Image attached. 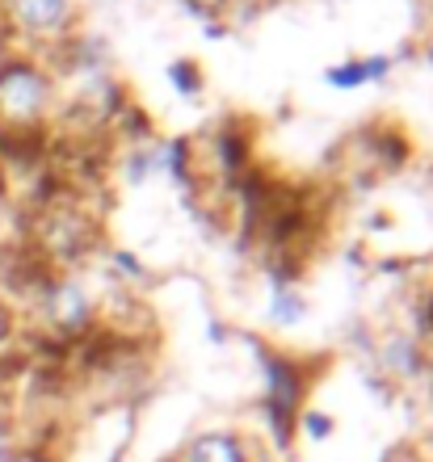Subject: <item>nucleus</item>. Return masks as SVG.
Listing matches in <instances>:
<instances>
[{"label": "nucleus", "mask_w": 433, "mask_h": 462, "mask_svg": "<svg viewBox=\"0 0 433 462\" xmlns=\"http://www.w3.org/2000/svg\"><path fill=\"white\" fill-rule=\"evenodd\" d=\"M51 85L47 76L30 63H5L0 68V126L5 131H25L47 114Z\"/></svg>", "instance_id": "obj_1"}, {"label": "nucleus", "mask_w": 433, "mask_h": 462, "mask_svg": "<svg viewBox=\"0 0 433 462\" xmlns=\"http://www.w3.org/2000/svg\"><path fill=\"white\" fill-rule=\"evenodd\" d=\"M5 13L22 34L47 38L72 22V0H5Z\"/></svg>", "instance_id": "obj_2"}, {"label": "nucleus", "mask_w": 433, "mask_h": 462, "mask_svg": "<svg viewBox=\"0 0 433 462\" xmlns=\"http://www.w3.org/2000/svg\"><path fill=\"white\" fill-rule=\"evenodd\" d=\"M47 319L60 332H80L93 319V303L76 282H55L47 291Z\"/></svg>", "instance_id": "obj_3"}, {"label": "nucleus", "mask_w": 433, "mask_h": 462, "mask_svg": "<svg viewBox=\"0 0 433 462\" xmlns=\"http://www.w3.org/2000/svg\"><path fill=\"white\" fill-rule=\"evenodd\" d=\"M185 462H249V450L236 433H198L185 446Z\"/></svg>", "instance_id": "obj_4"}, {"label": "nucleus", "mask_w": 433, "mask_h": 462, "mask_svg": "<svg viewBox=\"0 0 433 462\" xmlns=\"http://www.w3.org/2000/svg\"><path fill=\"white\" fill-rule=\"evenodd\" d=\"M387 68H391L387 60H349V63H341V68H333L328 80L337 88H353V85H362V80H383Z\"/></svg>", "instance_id": "obj_5"}, {"label": "nucleus", "mask_w": 433, "mask_h": 462, "mask_svg": "<svg viewBox=\"0 0 433 462\" xmlns=\"http://www.w3.org/2000/svg\"><path fill=\"white\" fill-rule=\"evenodd\" d=\"M328 429H333V425H328V420H320V416H312V420H307V433H312V438H325Z\"/></svg>", "instance_id": "obj_6"}, {"label": "nucleus", "mask_w": 433, "mask_h": 462, "mask_svg": "<svg viewBox=\"0 0 433 462\" xmlns=\"http://www.w3.org/2000/svg\"><path fill=\"white\" fill-rule=\"evenodd\" d=\"M193 5H202V9H219L223 0H193Z\"/></svg>", "instance_id": "obj_7"}]
</instances>
